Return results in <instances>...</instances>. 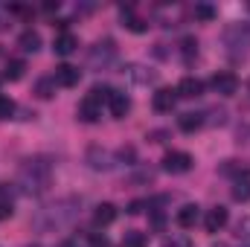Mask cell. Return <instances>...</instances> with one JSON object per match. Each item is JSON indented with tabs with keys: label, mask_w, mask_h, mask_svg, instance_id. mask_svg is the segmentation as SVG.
<instances>
[{
	"label": "cell",
	"mask_w": 250,
	"mask_h": 247,
	"mask_svg": "<svg viewBox=\"0 0 250 247\" xmlns=\"http://www.w3.org/2000/svg\"><path fill=\"white\" fill-rule=\"evenodd\" d=\"M79 198H62L56 204H47L32 215V227L38 233H59L79 218Z\"/></svg>",
	"instance_id": "1"
},
{
	"label": "cell",
	"mask_w": 250,
	"mask_h": 247,
	"mask_svg": "<svg viewBox=\"0 0 250 247\" xmlns=\"http://www.w3.org/2000/svg\"><path fill=\"white\" fill-rule=\"evenodd\" d=\"M53 184V163L47 157H29L18 166V175H15V186L29 195V198H38L44 195Z\"/></svg>",
	"instance_id": "2"
},
{
	"label": "cell",
	"mask_w": 250,
	"mask_h": 247,
	"mask_svg": "<svg viewBox=\"0 0 250 247\" xmlns=\"http://www.w3.org/2000/svg\"><path fill=\"white\" fill-rule=\"evenodd\" d=\"M108 96H111V87H93V90L79 102L76 117H79L82 123H96V120L102 117V102H108Z\"/></svg>",
	"instance_id": "3"
},
{
	"label": "cell",
	"mask_w": 250,
	"mask_h": 247,
	"mask_svg": "<svg viewBox=\"0 0 250 247\" xmlns=\"http://www.w3.org/2000/svg\"><path fill=\"white\" fill-rule=\"evenodd\" d=\"M114 62H117V44L111 38L96 41L87 53V67L90 70H108V67H114Z\"/></svg>",
	"instance_id": "4"
},
{
	"label": "cell",
	"mask_w": 250,
	"mask_h": 247,
	"mask_svg": "<svg viewBox=\"0 0 250 247\" xmlns=\"http://www.w3.org/2000/svg\"><path fill=\"white\" fill-rule=\"evenodd\" d=\"M224 41H227L230 53H236V56H245V50L250 47V26H248V23L230 26V29L224 32Z\"/></svg>",
	"instance_id": "5"
},
{
	"label": "cell",
	"mask_w": 250,
	"mask_h": 247,
	"mask_svg": "<svg viewBox=\"0 0 250 247\" xmlns=\"http://www.w3.org/2000/svg\"><path fill=\"white\" fill-rule=\"evenodd\" d=\"M84 160H87V166H90L93 172H111L114 163H117V157H114L108 148H102V145H90Z\"/></svg>",
	"instance_id": "6"
},
{
	"label": "cell",
	"mask_w": 250,
	"mask_h": 247,
	"mask_svg": "<svg viewBox=\"0 0 250 247\" xmlns=\"http://www.w3.org/2000/svg\"><path fill=\"white\" fill-rule=\"evenodd\" d=\"M192 154L187 151H169L166 157H163V172H169V175H187L189 169H192Z\"/></svg>",
	"instance_id": "7"
},
{
	"label": "cell",
	"mask_w": 250,
	"mask_h": 247,
	"mask_svg": "<svg viewBox=\"0 0 250 247\" xmlns=\"http://www.w3.org/2000/svg\"><path fill=\"white\" fill-rule=\"evenodd\" d=\"M209 87H212L218 96H233V93L239 90V79H236V73L221 70V73H215V76L209 79Z\"/></svg>",
	"instance_id": "8"
},
{
	"label": "cell",
	"mask_w": 250,
	"mask_h": 247,
	"mask_svg": "<svg viewBox=\"0 0 250 247\" xmlns=\"http://www.w3.org/2000/svg\"><path fill=\"white\" fill-rule=\"evenodd\" d=\"M227 221H230V212H227L224 206H212V209L204 215V230H207V233H221V230L227 227Z\"/></svg>",
	"instance_id": "9"
},
{
	"label": "cell",
	"mask_w": 250,
	"mask_h": 247,
	"mask_svg": "<svg viewBox=\"0 0 250 247\" xmlns=\"http://www.w3.org/2000/svg\"><path fill=\"white\" fill-rule=\"evenodd\" d=\"M151 105H154L157 114H169V111L178 105V90H172V87H160V90L151 96Z\"/></svg>",
	"instance_id": "10"
},
{
	"label": "cell",
	"mask_w": 250,
	"mask_h": 247,
	"mask_svg": "<svg viewBox=\"0 0 250 247\" xmlns=\"http://www.w3.org/2000/svg\"><path fill=\"white\" fill-rule=\"evenodd\" d=\"M79 79H82V70L73 67V64H62V67H56V73H53V82H56L59 87H76Z\"/></svg>",
	"instance_id": "11"
},
{
	"label": "cell",
	"mask_w": 250,
	"mask_h": 247,
	"mask_svg": "<svg viewBox=\"0 0 250 247\" xmlns=\"http://www.w3.org/2000/svg\"><path fill=\"white\" fill-rule=\"evenodd\" d=\"M108 108H111V114H114L117 120H125V117L131 114V99L125 96L123 90H111V96H108Z\"/></svg>",
	"instance_id": "12"
},
{
	"label": "cell",
	"mask_w": 250,
	"mask_h": 247,
	"mask_svg": "<svg viewBox=\"0 0 250 247\" xmlns=\"http://www.w3.org/2000/svg\"><path fill=\"white\" fill-rule=\"evenodd\" d=\"M175 90H178V96H184V99H198V96L204 93V82L195 79V76H184Z\"/></svg>",
	"instance_id": "13"
},
{
	"label": "cell",
	"mask_w": 250,
	"mask_h": 247,
	"mask_svg": "<svg viewBox=\"0 0 250 247\" xmlns=\"http://www.w3.org/2000/svg\"><path fill=\"white\" fill-rule=\"evenodd\" d=\"M175 221H178V227H184V230L195 227V224L201 221V206H198V204H187V206H181L178 215H175Z\"/></svg>",
	"instance_id": "14"
},
{
	"label": "cell",
	"mask_w": 250,
	"mask_h": 247,
	"mask_svg": "<svg viewBox=\"0 0 250 247\" xmlns=\"http://www.w3.org/2000/svg\"><path fill=\"white\" fill-rule=\"evenodd\" d=\"M76 47H79V38H76L73 32H62V35L53 41V53H56V56H73Z\"/></svg>",
	"instance_id": "15"
},
{
	"label": "cell",
	"mask_w": 250,
	"mask_h": 247,
	"mask_svg": "<svg viewBox=\"0 0 250 247\" xmlns=\"http://www.w3.org/2000/svg\"><path fill=\"white\" fill-rule=\"evenodd\" d=\"M117 221V206L114 204H99L96 209H93V224L96 227H108V224H114Z\"/></svg>",
	"instance_id": "16"
},
{
	"label": "cell",
	"mask_w": 250,
	"mask_h": 247,
	"mask_svg": "<svg viewBox=\"0 0 250 247\" xmlns=\"http://www.w3.org/2000/svg\"><path fill=\"white\" fill-rule=\"evenodd\" d=\"M233 201H239V204H248L250 201V175L248 172L233 181Z\"/></svg>",
	"instance_id": "17"
},
{
	"label": "cell",
	"mask_w": 250,
	"mask_h": 247,
	"mask_svg": "<svg viewBox=\"0 0 250 247\" xmlns=\"http://www.w3.org/2000/svg\"><path fill=\"white\" fill-rule=\"evenodd\" d=\"M178 128L184 131V134H195L198 128H204V114H181L178 117Z\"/></svg>",
	"instance_id": "18"
},
{
	"label": "cell",
	"mask_w": 250,
	"mask_h": 247,
	"mask_svg": "<svg viewBox=\"0 0 250 247\" xmlns=\"http://www.w3.org/2000/svg\"><path fill=\"white\" fill-rule=\"evenodd\" d=\"M18 47H21L23 53H38V50H41V35H38L35 29H26V32H21Z\"/></svg>",
	"instance_id": "19"
},
{
	"label": "cell",
	"mask_w": 250,
	"mask_h": 247,
	"mask_svg": "<svg viewBox=\"0 0 250 247\" xmlns=\"http://www.w3.org/2000/svg\"><path fill=\"white\" fill-rule=\"evenodd\" d=\"M123 73H128L137 84H151L154 79H157V73L154 70H146V67H140V64H131V67H125Z\"/></svg>",
	"instance_id": "20"
},
{
	"label": "cell",
	"mask_w": 250,
	"mask_h": 247,
	"mask_svg": "<svg viewBox=\"0 0 250 247\" xmlns=\"http://www.w3.org/2000/svg\"><path fill=\"white\" fill-rule=\"evenodd\" d=\"M23 73H26V62L23 59H9L6 62V70H3V79L6 82H21Z\"/></svg>",
	"instance_id": "21"
},
{
	"label": "cell",
	"mask_w": 250,
	"mask_h": 247,
	"mask_svg": "<svg viewBox=\"0 0 250 247\" xmlns=\"http://www.w3.org/2000/svg\"><path fill=\"white\" fill-rule=\"evenodd\" d=\"M146 245H148L146 233H137V230H128L125 233V247H146Z\"/></svg>",
	"instance_id": "22"
},
{
	"label": "cell",
	"mask_w": 250,
	"mask_h": 247,
	"mask_svg": "<svg viewBox=\"0 0 250 247\" xmlns=\"http://www.w3.org/2000/svg\"><path fill=\"white\" fill-rule=\"evenodd\" d=\"M181 53H184V62H192V59L198 56V41H195V38H184Z\"/></svg>",
	"instance_id": "23"
},
{
	"label": "cell",
	"mask_w": 250,
	"mask_h": 247,
	"mask_svg": "<svg viewBox=\"0 0 250 247\" xmlns=\"http://www.w3.org/2000/svg\"><path fill=\"white\" fill-rule=\"evenodd\" d=\"M195 18L198 21H212L215 18V9L209 3H195Z\"/></svg>",
	"instance_id": "24"
},
{
	"label": "cell",
	"mask_w": 250,
	"mask_h": 247,
	"mask_svg": "<svg viewBox=\"0 0 250 247\" xmlns=\"http://www.w3.org/2000/svg\"><path fill=\"white\" fill-rule=\"evenodd\" d=\"M114 157H117V160H123L125 166H134V160H137V151H134L131 145H125V148H120Z\"/></svg>",
	"instance_id": "25"
},
{
	"label": "cell",
	"mask_w": 250,
	"mask_h": 247,
	"mask_svg": "<svg viewBox=\"0 0 250 247\" xmlns=\"http://www.w3.org/2000/svg\"><path fill=\"white\" fill-rule=\"evenodd\" d=\"M15 114V102L9 96H0V120H9Z\"/></svg>",
	"instance_id": "26"
},
{
	"label": "cell",
	"mask_w": 250,
	"mask_h": 247,
	"mask_svg": "<svg viewBox=\"0 0 250 247\" xmlns=\"http://www.w3.org/2000/svg\"><path fill=\"white\" fill-rule=\"evenodd\" d=\"M53 84H56L53 79H41V82H38V96L50 99V96H53Z\"/></svg>",
	"instance_id": "27"
},
{
	"label": "cell",
	"mask_w": 250,
	"mask_h": 247,
	"mask_svg": "<svg viewBox=\"0 0 250 247\" xmlns=\"http://www.w3.org/2000/svg\"><path fill=\"white\" fill-rule=\"evenodd\" d=\"M151 181H154V172L151 169H143V172H137L131 178V184H151Z\"/></svg>",
	"instance_id": "28"
},
{
	"label": "cell",
	"mask_w": 250,
	"mask_h": 247,
	"mask_svg": "<svg viewBox=\"0 0 250 247\" xmlns=\"http://www.w3.org/2000/svg\"><path fill=\"white\" fill-rule=\"evenodd\" d=\"M163 247H192V242H189L187 236H172V239L163 242Z\"/></svg>",
	"instance_id": "29"
},
{
	"label": "cell",
	"mask_w": 250,
	"mask_h": 247,
	"mask_svg": "<svg viewBox=\"0 0 250 247\" xmlns=\"http://www.w3.org/2000/svg\"><path fill=\"white\" fill-rule=\"evenodd\" d=\"M163 224H166V215L160 209H154L151 212V230H163Z\"/></svg>",
	"instance_id": "30"
},
{
	"label": "cell",
	"mask_w": 250,
	"mask_h": 247,
	"mask_svg": "<svg viewBox=\"0 0 250 247\" xmlns=\"http://www.w3.org/2000/svg\"><path fill=\"white\" fill-rule=\"evenodd\" d=\"M146 206H148V201H131L128 204V215H140Z\"/></svg>",
	"instance_id": "31"
},
{
	"label": "cell",
	"mask_w": 250,
	"mask_h": 247,
	"mask_svg": "<svg viewBox=\"0 0 250 247\" xmlns=\"http://www.w3.org/2000/svg\"><path fill=\"white\" fill-rule=\"evenodd\" d=\"M90 247H108V236H102V233H90Z\"/></svg>",
	"instance_id": "32"
},
{
	"label": "cell",
	"mask_w": 250,
	"mask_h": 247,
	"mask_svg": "<svg viewBox=\"0 0 250 247\" xmlns=\"http://www.w3.org/2000/svg\"><path fill=\"white\" fill-rule=\"evenodd\" d=\"M6 26H9V6H3V3H0V32H3Z\"/></svg>",
	"instance_id": "33"
},
{
	"label": "cell",
	"mask_w": 250,
	"mask_h": 247,
	"mask_svg": "<svg viewBox=\"0 0 250 247\" xmlns=\"http://www.w3.org/2000/svg\"><path fill=\"white\" fill-rule=\"evenodd\" d=\"M0 204H12V198H9V189L0 184Z\"/></svg>",
	"instance_id": "34"
},
{
	"label": "cell",
	"mask_w": 250,
	"mask_h": 247,
	"mask_svg": "<svg viewBox=\"0 0 250 247\" xmlns=\"http://www.w3.org/2000/svg\"><path fill=\"white\" fill-rule=\"evenodd\" d=\"M44 12H59V3H44Z\"/></svg>",
	"instance_id": "35"
},
{
	"label": "cell",
	"mask_w": 250,
	"mask_h": 247,
	"mask_svg": "<svg viewBox=\"0 0 250 247\" xmlns=\"http://www.w3.org/2000/svg\"><path fill=\"white\" fill-rule=\"evenodd\" d=\"M59 247H79V242H73V239H67V242H62Z\"/></svg>",
	"instance_id": "36"
},
{
	"label": "cell",
	"mask_w": 250,
	"mask_h": 247,
	"mask_svg": "<svg viewBox=\"0 0 250 247\" xmlns=\"http://www.w3.org/2000/svg\"><path fill=\"white\" fill-rule=\"evenodd\" d=\"M248 90H250V82H248Z\"/></svg>",
	"instance_id": "37"
}]
</instances>
